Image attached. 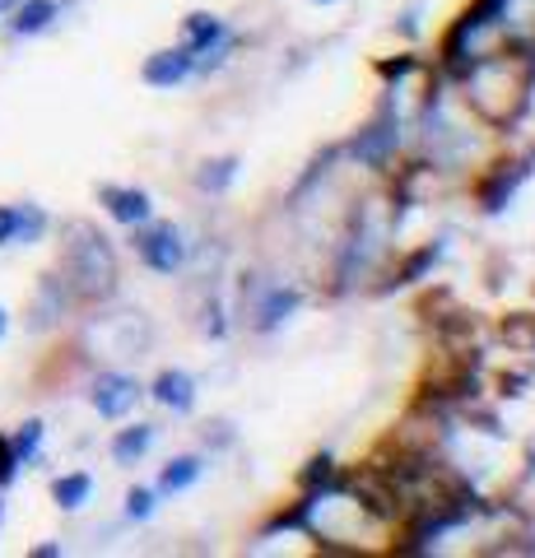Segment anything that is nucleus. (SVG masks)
Wrapping results in <instances>:
<instances>
[{
  "label": "nucleus",
  "mask_w": 535,
  "mask_h": 558,
  "mask_svg": "<svg viewBox=\"0 0 535 558\" xmlns=\"http://www.w3.org/2000/svg\"><path fill=\"white\" fill-rule=\"evenodd\" d=\"M5 442H10V451H14V461L20 465H38L42 461V442H47V424L42 418H24Z\"/></svg>",
  "instance_id": "a211bd4d"
},
{
  "label": "nucleus",
  "mask_w": 535,
  "mask_h": 558,
  "mask_svg": "<svg viewBox=\"0 0 535 558\" xmlns=\"http://www.w3.org/2000/svg\"><path fill=\"white\" fill-rule=\"evenodd\" d=\"M233 178H238V159H205L200 172H196V186L219 196V191H229Z\"/></svg>",
  "instance_id": "412c9836"
},
{
  "label": "nucleus",
  "mask_w": 535,
  "mask_h": 558,
  "mask_svg": "<svg viewBox=\"0 0 535 558\" xmlns=\"http://www.w3.org/2000/svg\"><path fill=\"white\" fill-rule=\"evenodd\" d=\"M135 233V256L145 260V270L154 275H178L186 266V238L178 223H141V229H131Z\"/></svg>",
  "instance_id": "423d86ee"
},
{
  "label": "nucleus",
  "mask_w": 535,
  "mask_h": 558,
  "mask_svg": "<svg viewBox=\"0 0 535 558\" xmlns=\"http://www.w3.org/2000/svg\"><path fill=\"white\" fill-rule=\"evenodd\" d=\"M531 75H535L531 51L494 47V51L475 57L471 65L461 70V89H465V102H471V112L479 121H489V126H508V121H516V112L526 108Z\"/></svg>",
  "instance_id": "f257e3e1"
},
{
  "label": "nucleus",
  "mask_w": 535,
  "mask_h": 558,
  "mask_svg": "<svg viewBox=\"0 0 535 558\" xmlns=\"http://www.w3.org/2000/svg\"><path fill=\"white\" fill-rule=\"evenodd\" d=\"M526 178V168H512V172H498V182L485 191V209H503V201L516 191V182Z\"/></svg>",
  "instance_id": "5701e85b"
},
{
  "label": "nucleus",
  "mask_w": 535,
  "mask_h": 558,
  "mask_svg": "<svg viewBox=\"0 0 535 558\" xmlns=\"http://www.w3.org/2000/svg\"><path fill=\"white\" fill-rule=\"evenodd\" d=\"M84 340H98L102 359H141V349L149 344V326L141 312H108V317L89 322Z\"/></svg>",
  "instance_id": "20e7f679"
},
{
  "label": "nucleus",
  "mask_w": 535,
  "mask_h": 558,
  "mask_svg": "<svg viewBox=\"0 0 535 558\" xmlns=\"http://www.w3.org/2000/svg\"><path fill=\"white\" fill-rule=\"evenodd\" d=\"M154 508H159V488H145V484L126 488V498H122V517L126 521H149Z\"/></svg>",
  "instance_id": "4be33fe9"
},
{
  "label": "nucleus",
  "mask_w": 535,
  "mask_h": 558,
  "mask_svg": "<svg viewBox=\"0 0 535 558\" xmlns=\"http://www.w3.org/2000/svg\"><path fill=\"white\" fill-rule=\"evenodd\" d=\"M14 247V205H0V252Z\"/></svg>",
  "instance_id": "b1692460"
},
{
  "label": "nucleus",
  "mask_w": 535,
  "mask_h": 558,
  "mask_svg": "<svg viewBox=\"0 0 535 558\" xmlns=\"http://www.w3.org/2000/svg\"><path fill=\"white\" fill-rule=\"evenodd\" d=\"M192 75H196V65H192V51H186L182 43L163 47V51H149L145 65H141V80L149 84V89H178V84H186Z\"/></svg>",
  "instance_id": "1a4fd4ad"
},
{
  "label": "nucleus",
  "mask_w": 535,
  "mask_h": 558,
  "mask_svg": "<svg viewBox=\"0 0 535 558\" xmlns=\"http://www.w3.org/2000/svg\"><path fill=\"white\" fill-rule=\"evenodd\" d=\"M317 5H331V0H317Z\"/></svg>",
  "instance_id": "cd10ccee"
},
{
  "label": "nucleus",
  "mask_w": 535,
  "mask_h": 558,
  "mask_svg": "<svg viewBox=\"0 0 535 558\" xmlns=\"http://www.w3.org/2000/svg\"><path fill=\"white\" fill-rule=\"evenodd\" d=\"M14 5H20V0H0V20H5V14H10Z\"/></svg>",
  "instance_id": "bb28decb"
},
{
  "label": "nucleus",
  "mask_w": 535,
  "mask_h": 558,
  "mask_svg": "<svg viewBox=\"0 0 535 558\" xmlns=\"http://www.w3.org/2000/svg\"><path fill=\"white\" fill-rule=\"evenodd\" d=\"M5 336H10V312L0 307V340H5Z\"/></svg>",
  "instance_id": "a878e982"
},
{
  "label": "nucleus",
  "mask_w": 535,
  "mask_h": 558,
  "mask_svg": "<svg viewBox=\"0 0 535 558\" xmlns=\"http://www.w3.org/2000/svg\"><path fill=\"white\" fill-rule=\"evenodd\" d=\"M84 396H89V405H94L98 418L122 424V418L135 414V405L145 400V387L131 373H122V368H102V373H94V381H89V391H84Z\"/></svg>",
  "instance_id": "39448f33"
},
{
  "label": "nucleus",
  "mask_w": 535,
  "mask_h": 558,
  "mask_svg": "<svg viewBox=\"0 0 535 558\" xmlns=\"http://www.w3.org/2000/svg\"><path fill=\"white\" fill-rule=\"evenodd\" d=\"M205 475V457L186 451V457H172L163 470H159V494H186L196 480Z\"/></svg>",
  "instance_id": "f3484780"
},
{
  "label": "nucleus",
  "mask_w": 535,
  "mask_h": 558,
  "mask_svg": "<svg viewBox=\"0 0 535 558\" xmlns=\"http://www.w3.org/2000/svg\"><path fill=\"white\" fill-rule=\"evenodd\" d=\"M75 307V293L65 289V279L51 270L38 279V289H33V299H28V312H24V326L33 330V336H42V330H57L65 322V312Z\"/></svg>",
  "instance_id": "0eeeda50"
},
{
  "label": "nucleus",
  "mask_w": 535,
  "mask_h": 558,
  "mask_svg": "<svg viewBox=\"0 0 535 558\" xmlns=\"http://www.w3.org/2000/svg\"><path fill=\"white\" fill-rule=\"evenodd\" d=\"M307 517H313V531L321 539H340V545H358V539H368L373 531L387 526V517L368 498H344V494L313 498L307 502Z\"/></svg>",
  "instance_id": "7ed1b4c3"
},
{
  "label": "nucleus",
  "mask_w": 535,
  "mask_h": 558,
  "mask_svg": "<svg viewBox=\"0 0 535 558\" xmlns=\"http://www.w3.org/2000/svg\"><path fill=\"white\" fill-rule=\"evenodd\" d=\"M223 38H229V28H223V20H215V14H186L182 20V47L192 51V65L205 51H215Z\"/></svg>",
  "instance_id": "4468645a"
},
{
  "label": "nucleus",
  "mask_w": 535,
  "mask_h": 558,
  "mask_svg": "<svg viewBox=\"0 0 535 558\" xmlns=\"http://www.w3.org/2000/svg\"><path fill=\"white\" fill-rule=\"evenodd\" d=\"M391 145H396V126H391V121H377V126H373L364 140H358V145H354V159H364V163H382Z\"/></svg>",
  "instance_id": "6ab92c4d"
},
{
  "label": "nucleus",
  "mask_w": 535,
  "mask_h": 558,
  "mask_svg": "<svg viewBox=\"0 0 535 558\" xmlns=\"http://www.w3.org/2000/svg\"><path fill=\"white\" fill-rule=\"evenodd\" d=\"M57 275L75 293V303H108L117 293V279H122V266H117V247L108 242V233H98L84 219H71L61 229Z\"/></svg>",
  "instance_id": "f03ea898"
},
{
  "label": "nucleus",
  "mask_w": 535,
  "mask_h": 558,
  "mask_svg": "<svg viewBox=\"0 0 535 558\" xmlns=\"http://www.w3.org/2000/svg\"><path fill=\"white\" fill-rule=\"evenodd\" d=\"M149 396L159 400L168 414H192L196 410V377L182 373V368H163L159 377H154Z\"/></svg>",
  "instance_id": "f8f14e48"
},
{
  "label": "nucleus",
  "mask_w": 535,
  "mask_h": 558,
  "mask_svg": "<svg viewBox=\"0 0 535 558\" xmlns=\"http://www.w3.org/2000/svg\"><path fill=\"white\" fill-rule=\"evenodd\" d=\"M498 33H503V47L535 57V0H503L498 5Z\"/></svg>",
  "instance_id": "9b49d317"
},
{
  "label": "nucleus",
  "mask_w": 535,
  "mask_h": 558,
  "mask_svg": "<svg viewBox=\"0 0 535 558\" xmlns=\"http://www.w3.org/2000/svg\"><path fill=\"white\" fill-rule=\"evenodd\" d=\"M51 233V215L33 201H14V247H38Z\"/></svg>",
  "instance_id": "dca6fc26"
},
{
  "label": "nucleus",
  "mask_w": 535,
  "mask_h": 558,
  "mask_svg": "<svg viewBox=\"0 0 535 558\" xmlns=\"http://www.w3.org/2000/svg\"><path fill=\"white\" fill-rule=\"evenodd\" d=\"M33 558H61V545H57V539H47V545H33Z\"/></svg>",
  "instance_id": "393cba45"
},
{
  "label": "nucleus",
  "mask_w": 535,
  "mask_h": 558,
  "mask_svg": "<svg viewBox=\"0 0 535 558\" xmlns=\"http://www.w3.org/2000/svg\"><path fill=\"white\" fill-rule=\"evenodd\" d=\"M98 205L108 209V219L122 223V229H141V223L154 219V201L141 186H98Z\"/></svg>",
  "instance_id": "6e6552de"
},
{
  "label": "nucleus",
  "mask_w": 535,
  "mask_h": 558,
  "mask_svg": "<svg viewBox=\"0 0 535 558\" xmlns=\"http://www.w3.org/2000/svg\"><path fill=\"white\" fill-rule=\"evenodd\" d=\"M293 307H299V289H275L270 293V299L262 303V307H256V326H262V330H270V326H280L284 317H289V312Z\"/></svg>",
  "instance_id": "aec40b11"
},
{
  "label": "nucleus",
  "mask_w": 535,
  "mask_h": 558,
  "mask_svg": "<svg viewBox=\"0 0 535 558\" xmlns=\"http://www.w3.org/2000/svg\"><path fill=\"white\" fill-rule=\"evenodd\" d=\"M154 438H159V428H154V424L117 428V433H112V442H108V457H112L117 465H122V470H131V465H141V461L149 457Z\"/></svg>",
  "instance_id": "ddd939ff"
},
{
  "label": "nucleus",
  "mask_w": 535,
  "mask_h": 558,
  "mask_svg": "<svg viewBox=\"0 0 535 558\" xmlns=\"http://www.w3.org/2000/svg\"><path fill=\"white\" fill-rule=\"evenodd\" d=\"M51 502L61 512H84L94 502V475L89 470H65V475L51 480Z\"/></svg>",
  "instance_id": "2eb2a0df"
},
{
  "label": "nucleus",
  "mask_w": 535,
  "mask_h": 558,
  "mask_svg": "<svg viewBox=\"0 0 535 558\" xmlns=\"http://www.w3.org/2000/svg\"><path fill=\"white\" fill-rule=\"evenodd\" d=\"M61 0H20V5H14L5 20V38H42L47 28H57V20H61Z\"/></svg>",
  "instance_id": "9d476101"
}]
</instances>
